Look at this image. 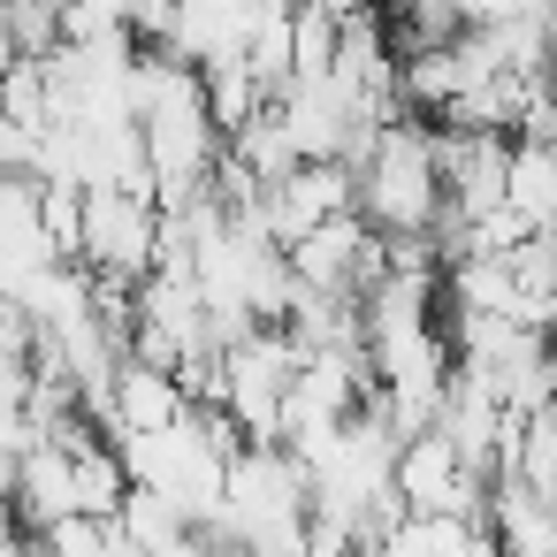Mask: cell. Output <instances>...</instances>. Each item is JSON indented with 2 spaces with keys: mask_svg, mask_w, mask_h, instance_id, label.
<instances>
[{
  "mask_svg": "<svg viewBox=\"0 0 557 557\" xmlns=\"http://www.w3.org/2000/svg\"><path fill=\"white\" fill-rule=\"evenodd\" d=\"M16 519H24L32 534H47V527L77 519V481H70V450H54V443H32V450L16 458Z\"/></svg>",
  "mask_w": 557,
  "mask_h": 557,
  "instance_id": "cell-4",
  "label": "cell"
},
{
  "mask_svg": "<svg viewBox=\"0 0 557 557\" xmlns=\"http://www.w3.org/2000/svg\"><path fill=\"white\" fill-rule=\"evenodd\" d=\"M146 557H214V542H207V534L191 527V534H176L169 549H146Z\"/></svg>",
  "mask_w": 557,
  "mask_h": 557,
  "instance_id": "cell-10",
  "label": "cell"
},
{
  "mask_svg": "<svg viewBox=\"0 0 557 557\" xmlns=\"http://www.w3.org/2000/svg\"><path fill=\"white\" fill-rule=\"evenodd\" d=\"M115 527H123V542H131L138 557H146V549H169L176 534H191V527H184V511H176V504H161L153 488H131V496H123V511H115Z\"/></svg>",
  "mask_w": 557,
  "mask_h": 557,
  "instance_id": "cell-6",
  "label": "cell"
},
{
  "mask_svg": "<svg viewBox=\"0 0 557 557\" xmlns=\"http://www.w3.org/2000/svg\"><path fill=\"white\" fill-rule=\"evenodd\" d=\"M367 557H496V542L466 519H397Z\"/></svg>",
  "mask_w": 557,
  "mask_h": 557,
  "instance_id": "cell-5",
  "label": "cell"
},
{
  "mask_svg": "<svg viewBox=\"0 0 557 557\" xmlns=\"http://www.w3.org/2000/svg\"><path fill=\"white\" fill-rule=\"evenodd\" d=\"M32 542H39L32 557H138V549L123 542V527H115V519H62V527L32 534Z\"/></svg>",
  "mask_w": 557,
  "mask_h": 557,
  "instance_id": "cell-7",
  "label": "cell"
},
{
  "mask_svg": "<svg viewBox=\"0 0 557 557\" xmlns=\"http://www.w3.org/2000/svg\"><path fill=\"white\" fill-rule=\"evenodd\" d=\"M39 9H54V16H62V9H77V0H39Z\"/></svg>",
  "mask_w": 557,
  "mask_h": 557,
  "instance_id": "cell-11",
  "label": "cell"
},
{
  "mask_svg": "<svg viewBox=\"0 0 557 557\" xmlns=\"http://www.w3.org/2000/svg\"><path fill=\"white\" fill-rule=\"evenodd\" d=\"M153 199H131V191H85V230H77V268L92 283H123L138 290L153 275Z\"/></svg>",
  "mask_w": 557,
  "mask_h": 557,
  "instance_id": "cell-2",
  "label": "cell"
},
{
  "mask_svg": "<svg viewBox=\"0 0 557 557\" xmlns=\"http://www.w3.org/2000/svg\"><path fill=\"white\" fill-rule=\"evenodd\" d=\"M351 214L374 237H428L443 222V184H435V131L420 115H397L374 131V146L351 169Z\"/></svg>",
  "mask_w": 557,
  "mask_h": 557,
  "instance_id": "cell-1",
  "label": "cell"
},
{
  "mask_svg": "<svg viewBox=\"0 0 557 557\" xmlns=\"http://www.w3.org/2000/svg\"><path fill=\"white\" fill-rule=\"evenodd\" d=\"M504 214L527 237H549L557 230V146L511 138V153H504Z\"/></svg>",
  "mask_w": 557,
  "mask_h": 557,
  "instance_id": "cell-3",
  "label": "cell"
},
{
  "mask_svg": "<svg viewBox=\"0 0 557 557\" xmlns=\"http://www.w3.org/2000/svg\"><path fill=\"white\" fill-rule=\"evenodd\" d=\"M329 62H336V16H321V9H290V77H329Z\"/></svg>",
  "mask_w": 557,
  "mask_h": 557,
  "instance_id": "cell-8",
  "label": "cell"
},
{
  "mask_svg": "<svg viewBox=\"0 0 557 557\" xmlns=\"http://www.w3.org/2000/svg\"><path fill=\"white\" fill-rule=\"evenodd\" d=\"M0 176H32V131H16L9 108H0Z\"/></svg>",
  "mask_w": 557,
  "mask_h": 557,
  "instance_id": "cell-9",
  "label": "cell"
}]
</instances>
